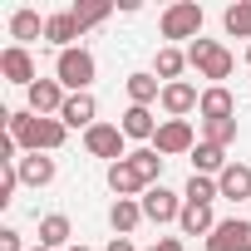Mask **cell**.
I'll return each mask as SVG.
<instances>
[{"label":"cell","mask_w":251,"mask_h":251,"mask_svg":"<svg viewBox=\"0 0 251 251\" xmlns=\"http://www.w3.org/2000/svg\"><path fill=\"white\" fill-rule=\"evenodd\" d=\"M5 133H10L25 153H59L64 138H69V128H64L59 118H40V113H30V108H20V113L5 118Z\"/></svg>","instance_id":"obj_1"},{"label":"cell","mask_w":251,"mask_h":251,"mask_svg":"<svg viewBox=\"0 0 251 251\" xmlns=\"http://www.w3.org/2000/svg\"><path fill=\"white\" fill-rule=\"evenodd\" d=\"M94 74H99V64H94V54H89L84 45H74V50L54 54V79H59L69 94H89Z\"/></svg>","instance_id":"obj_2"},{"label":"cell","mask_w":251,"mask_h":251,"mask_svg":"<svg viewBox=\"0 0 251 251\" xmlns=\"http://www.w3.org/2000/svg\"><path fill=\"white\" fill-rule=\"evenodd\" d=\"M187 64H192L202 79H212V84H222V79L236 69L231 50H226V45H217V40H192V45H187Z\"/></svg>","instance_id":"obj_3"},{"label":"cell","mask_w":251,"mask_h":251,"mask_svg":"<svg viewBox=\"0 0 251 251\" xmlns=\"http://www.w3.org/2000/svg\"><path fill=\"white\" fill-rule=\"evenodd\" d=\"M163 40H202V5L197 0H177L163 10Z\"/></svg>","instance_id":"obj_4"},{"label":"cell","mask_w":251,"mask_h":251,"mask_svg":"<svg viewBox=\"0 0 251 251\" xmlns=\"http://www.w3.org/2000/svg\"><path fill=\"white\" fill-rule=\"evenodd\" d=\"M123 143H128V138H123L118 123H94V128L84 133V153L89 158H103V163H123V158H128Z\"/></svg>","instance_id":"obj_5"},{"label":"cell","mask_w":251,"mask_h":251,"mask_svg":"<svg viewBox=\"0 0 251 251\" xmlns=\"http://www.w3.org/2000/svg\"><path fill=\"white\" fill-rule=\"evenodd\" d=\"M138 202H143V217H148L153 226H163V222H177V217H182V207H187V202H182L173 187H163V182H158V187H148Z\"/></svg>","instance_id":"obj_6"},{"label":"cell","mask_w":251,"mask_h":251,"mask_svg":"<svg viewBox=\"0 0 251 251\" xmlns=\"http://www.w3.org/2000/svg\"><path fill=\"white\" fill-rule=\"evenodd\" d=\"M207 251H251V217H226L212 226Z\"/></svg>","instance_id":"obj_7"},{"label":"cell","mask_w":251,"mask_h":251,"mask_svg":"<svg viewBox=\"0 0 251 251\" xmlns=\"http://www.w3.org/2000/svg\"><path fill=\"white\" fill-rule=\"evenodd\" d=\"M25 99H30V113H40V118H59L69 89H64L59 79H35V84L25 89Z\"/></svg>","instance_id":"obj_8"},{"label":"cell","mask_w":251,"mask_h":251,"mask_svg":"<svg viewBox=\"0 0 251 251\" xmlns=\"http://www.w3.org/2000/svg\"><path fill=\"white\" fill-rule=\"evenodd\" d=\"M153 148H158L163 158H177V153H192V148H197V138H192V123H187V118H163V128H158Z\"/></svg>","instance_id":"obj_9"},{"label":"cell","mask_w":251,"mask_h":251,"mask_svg":"<svg viewBox=\"0 0 251 251\" xmlns=\"http://www.w3.org/2000/svg\"><path fill=\"white\" fill-rule=\"evenodd\" d=\"M0 74H5L10 84H20V89H30V84L40 79V69H35V59H30V50H25V45L0 50Z\"/></svg>","instance_id":"obj_10"},{"label":"cell","mask_w":251,"mask_h":251,"mask_svg":"<svg viewBox=\"0 0 251 251\" xmlns=\"http://www.w3.org/2000/svg\"><path fill=\"white\" fill-rule=\"evenodd\" d=\"M59 123H64V128H94V123H99V99L94 94H69L64 99V108H59Z\"/></svg>","instance_id":"obj_11"},{"label":"cell","mask_w":251,"mask_h":251,"mask_svg":"<svg viewBox=\"0 0 251 251\" xmlns=\"http://www.w3.org/2000/svg\"><path fill=\"white\" fill-rule=\"evenodd\" d=\"M197 113H202V123L236 118V99H231V89H226V84H207V89H202V103H197Z\"/></svg>","instance_id":"obj_12"},{"label":"cell","mask_w":251,"mask_h":251,"mask_svg":"<svg viewBox=\"0 0 251 251\" xmlns=\"http://www.w3.org/2000/svg\"><path fill=\"white\" fill-rule=\"evenodd\" d=\"M158 103H163V113H168V118H187V113L202 103V94H197L192 84H182V79H177V84H163V99H158Z\"/></svg>","instance_id":"obj_13"},{"label":"cell","mask_w":251,"mask_h":251,"mask_svg":"<svg viewBox=\"0 0 251 251\" xmlns=\"http://www.w3.org/2000/svg\"><path fill=\"white\" fill-rule=\"evenodd\" d=\"M108 187L118 192V197H143L148 192V182H143V173L123 158V163H108Z\"/></svg>","instance_id":"obj_14"},{"label":"cell","mask_w":251,"mask_h":251,"mask_svg":"<svg viewBox=\"0 0 251 251\" xmlns=\"http://www.w3.org/2000/svg\"><path fill=\"white\" fill-rule=\"evenodd\" d=\"M79 35H84V30H79V20H74L69 10H59V15H50V20H45V40H50L59 54H64V50H74V40H79Z\"/></svg>","instance_id":"obj_15"},{"label":"cell","mask_w":251,"mask_h":251,"mask_svg":"<svg viewBox=\"0 0 251 251\" xmlns=\"http://www.w3.org/2000/svg\"><path fill=\"white\" fill-rule=\"evenodd\" d=\"M108 222H113L118 236H133L138 222H148V217H143V202H138V197H118V202L108 207Z\"/></svg>","instance_id":"obj_16"},{"label":"cell","mask_w":251,"mask_h":251,"mask_svg":"<svg viewBox=\"0 0 251 251\" xmlns=\"http://www.w3.org/2000/svg\"><path fill=\"white\" fill-rule=\"evenodd\" d=\"M118 128H123V138H158V128H163V123L153 118V108L128 103V108H123V123H118Z\"/></svg>","instance_id":"obj_17"},{"label":"cell","mask_w":251,"mask_h":251,"mask_svg":"<svg viewBox=\"0 0 251 251\" xmlns=\"http://www.w3.org/2000/svg\"><path fill=\"white\" fill-rule=\"evenodd\" d=\"M54 173H59V168H54V158H45V153H25V158H20V182H25V187H50Z\"/></svg>","instance_id":"obj_18"},{"label":"cell","mask_w":251,"mask_h":251,"mask_svg":"<svg viewBox=\"0 0 251 251\" xmlns=\"http://www.w3.org/2000/svg\"><path fill=\"white\" fill-rule=\"evenodd\" d=\"M217 187H222V197H231V202H251V168H246V163H226V173L217 177Z\"/></svg>","instance_id":"obj_19"},{"label":"cell","mask_w":251,"mask_h":251,"mask_svg":"<svg viewBox=\"0 0 251 251\" xmlns=\"http://www.w3.org/2000/svg\"><path fill=\"white\" fill-rule=\"evenodd\" d=\"M69 236H74V226H69L64 212H50V217L40 222V246H50V251H69Z\"/></svg>","instance_id":"obj_20"},{"label":"cell","mask_w":251,"mask_h":251,"mask_svg":"<svg viewBox=\"0 0 251 251\" xmlns=\"http://www.w3.org/2000/svg\"><path fill=\"white\" fill-rule=\"evenodd\" d=\"M40 35H45V20H40V10L20 5V10L10 15V40H15V45H30V40H40Z\"/></svg>","instance_id":"obj_21"},{"label":"cell","mask_w":251,"mask_h":251,"mask_svg":"<svg viewBox=\"0 0 251 251\" xmlns=\"http://www.w3.org/2000/svg\"><path fill=\"white\" fill-rule=\"evenodd\" d=\"M192 173H202V177H222V173H226V148L197 143V148H192Z\"/></svg>","instance_id":"obj_22"},{"label":"cell","mask_w":251,"mask_h":251,"mask_svg":"<svg viewBox=\"0 0 251 251\" xmlns=\"http://www.w3.org/2000/svg\"><path fill=\"white\" fill-rule=\"evenodd\" d=\"M217 197H222L217 177H202V173H192V177H187V187H182V202H192V207H212Z\"/></svg>","instance_id":"obj_23"},{"label":"cell","mask_w":251,"mask_h":251,"mask_svg":"<svg viewBox=\"0 0 251 251\" xmlns=\"http://www.w3.org/2000/svg\"><path fill=\"white\" fill-rule=\"evenodd\" d=\"M177 226H182V236H212V226H217V217H212V207H182V217H177Z\"/></svg>","instance_id":"obj_24"},{"label":"cell","mask_w":251,"mask_h":251,"mask_svg":"<svg viewBox=\"0 0 251 251\" xmlns=\"http://www.w3.org/2000/svg\"><path fill=\"white\" fill-rule=\"evenodd\" d=\"M128 99L138 108H148L153 99H163V79L158 74H128Z\"/></svg>","instance_id":"obj_25"},{"label":"cell","mask_w":251,"mask_h":251,"mask_svg":"<svg viewBox=\"0 0 251 251\" xmlns=\"http://www.w3.org/2000/svg\"><path fill=\"white\" fill-rule=\"evenodd\" d=\"M128 163L143 173V182H148V187H158V177H163V163H168V158H163L158 148H138V153H128Z\"/></svg>","instance_id":"obj_26"},{"label":"cell","mask_w":251,"mask_h":251,"mask_svg":"<svg viewBox=\"0 0 251 251\" xmlns=\"http://www.w3.org/2000/svg\"><path fill=\"white\" fill-rule=\"evenodd\" d=\"M222 25H226V35H236V40H251V0H236V5H226Z\"/></svg>","instance_id":"obj_27"},{"label":"cell","mask_w":251,"mask_h":251,"mask_svg":"<svg viewBox=\"0 0 251 251\" xmlns=\"http://www.w3.org/2000/svg\"><path fill=\"white\" fill-rule=\"evenodd\" d=\"M69 15L79 20V30H94V25H103L113 15V5L108 0H89V5H69Z\"/></svg>","instance_id":"obj_28"},{"label":"cell","mask_w":251,"mask_h":251,"mask_svg":"<svg viewBox=\"0 0 251 251\" xmlns=\"http://www.w3.org/2000/svg\"><path fill=\"white\" fill-rule=\"evenodd\" d=\"M182 64H187V54L168 45V50H158V64H153V74H158L163 84H177V74H182Z\"/></svg>","instance_id":"obj_29"},{"label":"cell","mask_w":251,"mask_h":251,"mask_svg":"<svg viewBox=\"0 0 251 251\" xmlns=\"http://www.w3.org/2000/svg\"><path fill=\"white\" fill-rule=\"evenodd\" d=\"M202 143H212V148H231V143H236V118L202 123Z\"/></svg>","instance_id":"obj_30"},{"label":"cell","mask_w":251,"mask_h":251,"mask_svg":"<svg viewBox=\"0 0 251 251\" xmlns=\"http://www.w3.org/2000/svg\"><path fill=\"white\" fill-rule=\"evenodd\" d=\"M15 187H20V163H0V207L15 202Z\"/></svg>","instance_id":"obj_31"},{"label":"cell","mask_w":251,"mask_h":251,"mask_svg":"<svg viewBox=\"0 0 251 251\" xmlns=\"http://www.w3.org/2000/svg\"><path fill=\"white\" fill-rule=\"evenodd\" d=\"M0 251H25V246H20V231H15V226H5V231H0Z\"/></svg>","instance_id":"obj_32"},{"label":"cell","mask_w":251,"mask_h":251,"mask_svg":"<svg viewBox=\"0 0 251 251\" xmlns=\"http://www.w3.org/2000/svg\"><path fill=\"white\" fill-rule=\"evenodd\" d=\"M148 251H187V246H182L177 236H163V241H158V246H148Z\"/></svg>","instance_id":"obj_33"},{"label":"cell","mask_w":251,"mask_h":251,"mask_svg":"<svg viewBox=\"0 0 251 251\" xmlns=\"http://www.w3.org/2000/svg\"><path fill=\"white\" fill-rule=\"evenodd\" d=\"M103 251H133V241H128V236H113V241H108Z\"/></svg>","instance_id":"obj_34"},{"label":"cell","mask_w":251,"mask_h":251,"mask_svg":"<svg viewBox=\"0 0 251 251\" xmlns=\"http://www.w3.org/2000/svg\"><path fill=\"white\" fill-rule=\"evenodd\" d=\"M246 64H251V45H246Z\"/></svg>","instance_id":"obj_35"},{"label":"cell","mask_w":251,"mask_h":251,"mask_svg":"<svg viewBox=\"0 0 251 251\" xmlns=\"http://www.w3.org/2000/svg\"><path fill=\"white\" fill-rule=\"evenodd\" d=\"M69 251H89V246H69Z\"/></svg>","instance_id":"obj_36"},{"label":"cell","mask_w":251,"mask_h":251,"mask_svg":"<svg viewBox=\"0 0 251 251\" xmlns=\"http://www.w3.org/2000/svg\"><path fill=\"white\" fill-rule=\"evenodd\" d=\"M35 251H50V246H35Z\"/></svg>","instance_id":"obj_37"}]
</instances>
